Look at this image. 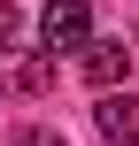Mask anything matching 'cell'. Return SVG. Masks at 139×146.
I'll use <instances>...</instances> for the list:
<instances>
[{
  "label": "cell",
  "instance_id": "6da1fadb",
  "mask_svg": "<svg viewBox=\"0 0 139 146\" xmlns=\"http://www.w3.org/2000/svg\"><path fill=\"white\" fill-rule=\"evenodd\" d=\"M39 46L62 62V54H85L93 46V8L85 0H46L39 8Z\"/></svg>",
  "mask_w": 139,
  "mask_h": 146
},
{
  "label": "cell",
  "instance_id": "7a4b0ae2",
  "mask_svg": "<svg viewBox=\"0 0 139 146\" xmlns=\"http://www.w3.org/2000/svg\"><path fill=\"white\" fill-rule=\"evenodd\" d=\"M54 85V54H23V46H0V92H46Z\"/></svg>",
  "mask_w": 139,
  "mask_h": 146
},
{
  "label": "cell",
  "instance_id": "3957f363",
  "mask_svg": "<svg viewBox=\"0 0 139 146\" xmlns=\"http://www.w3.org/2000/svg\"><path fill=\"white\" fill-rule=\"evenodd\" d=\"M93 123H101V139H108V146H139V100L124 92V85H108L101 108H93Z\"/></svg>",
  "mask_w": 139,
  "mask_h": 146
},
{
  "label": "cell",
  "instance_id": "277c9868",
  "mask_svg": "<svg viewBox=\"0 0 139 146\" xmlns=\"http://www.w3.org/2000/svg\"><path fill=\"white\" fill-rule=\"evenodd\" d=\"M77 62H85V77L108 92V85H124V69H132V46H124V38H93Z\"/></svg>",
  "mask_w": 139,
  "mask_h": 146
},
{
  "label": "cell",
  "instance_id": "5b68a950",
  "mask_svg": "<svg viewBox=\"0 0 139 146\" xmlns=\"http://www.w3.org/2000/svg\"><path fill=\"white\" fill-rule=\"evenodd\" d=\"M0 46H15V0H0Z\"/></svg>",
  "mask_w": 139,
  "mask_h": 146
},
{
  "label": "cell",
  "instance_id": "8992f818",
  "mask_svg": "<svg viewBox=\"0 0 139 146\" xmlns=\"http://www.w3.org/2000/svg\"><path fill=\"white\" fill-rule=\"evenodd\" d=\"M15 146H62L54 131H15Z\"/></svg>",
  "mask_w": 139,
  "mask_h": 146
}]
</instances>
